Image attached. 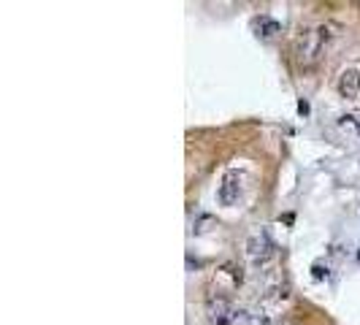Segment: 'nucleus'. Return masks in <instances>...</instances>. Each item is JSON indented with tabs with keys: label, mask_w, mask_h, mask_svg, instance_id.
Masks as SVG:
<instances>
[{
	"label": "nucleus",
	"mask_w": 360,
	"mask_h": 325,
	"mask_svg": "<svg viewBox=\"0 0 360 325\" xmlns=\"http://www.w3.org/2000/svg\"><path fill=\"white\" fill-rule=\"evenodd\" d=\"M255 28H258V35H260V38H271L274 32H279V25H276L274 19H268V17H260V19L255 22Z\"/></svg>",
	"instance_id": "39448f33"
},
{
	"label": "nucleus",
	"mask_w": 360,
	"mask_h": 325,
	"mask_svg": "<svg viewBox=\"0 0 360 325\" xmlns=\"http://www.w3.org/2000/svg\"><path fill=\"white\" fill-rule=\"evenodd\" d=\"M336 90H339V95L347 98V100H355L360 93V71L355 68H344L341 73H339V82H336Z\"/></svg>",
	"instance_id": "7ed1b4c3"
},
{
	"label": "nucleus",
	"mask_w": 360,
	"mask_h": 325,
	"mask_svg": "<svg viewBox=\"0 0 360 325\" xmlns=\"http://www.w3.org/2000/svg\"><path fill=\"white\" fill-rule=\"evenodd\" d=\"M247 255L252 263H265L274 255V244H271L268 233H255V236L247 239Z\"/></svg>",
	"instance_id": "f03ea898"
},
{
	"label": "nucleus",
	"mask_w": 360,
	"mask_h": 325,
	"mask_svg": "<svg viewBox=\"0 0 360 325\" xmlns=\"http://www.w3.org/2000/svg\"><path fill=\"white\" fill-rule=\"evenodd\" d=\"M330 30H336V25H320V28H314V30L303 32V41H301V63L303 65L317 63V57H320L323 49H325L328 38L333 35Z\"/></svg>",
	"instance_id": "f257e3e1"
},
{
	"label": "nucleus",
	"mask_w": 360,
	"mask_h": 325,
	"mask_svg": "<svg viewBox=\"0 0 360 325\" xmlns=\"http://www.w3.org/2000/svg\"><path fill=\"white\" fill-rule=\"evenodd\" d=\"M241 195V176L236 171H230L228 176L222 179V187H220V203L222 206H233Z\"/></svg>",
	"instance_id": "20e7f679"
}]
</instances>
